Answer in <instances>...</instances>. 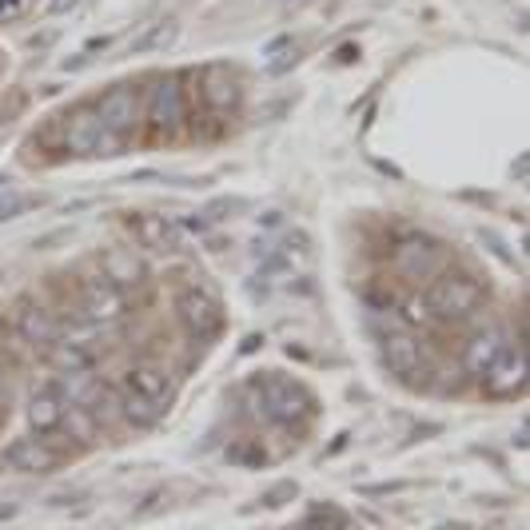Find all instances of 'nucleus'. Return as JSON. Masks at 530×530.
Instances as JSON below:
<instances>
[{
	"mask_svg": "<svg viewBox=\"0 0 530 530\" xmlns=\"http://www.w3.org/2000/svg\"><path fill=\"white\" fill-rule=\"evenodd\" d=\"M60 144H64L68 156H80V160L128 152V140H120V136L100 120V112H96L92 104L64 112V120H60Z\"/></svg>",
	"mask_w": 530,
	"mask_h": 530,
	"instance_id": "nucleus-1",
	"label": "nucleus"
},
{
	"mask_svg": "<svg viewBox=\"0 0 530 530\" xmlns=\"http://www.w3.org/2000/svg\"><path fill=\"white\" fill-rule=\"evenodd\" d=\"M423 299H427L431 319L463 323V319H471L483 307V287L471 275H447V271H439L435 279H427Z\"/></svg>",
	"mask_w": 530,
	"mask_h": 530,
	"instance_id": "nucleus-2",
	"label": "nucleus"
},
{
	"mask_svg": "<svg viewBox=\"0 0 530 530\" xmlns=\"http://www.w3.org/2000/svg\"><path fill=\"white\" fill-rule=\"evenodd\" d=\"M144 120H148V132L156 140H176L188 128V96H184L180 76L152 80V88L144 96Z\"/></svg>",
	"mask_w": 530,
	"mask_h": 530,
	"instance_id": "nucleus-3",
	"label": "nucleus"
},
{
	"mask_svg": "<svg viewBox=\"0 0 530 530\" xmlns=\"http://www.w3.org/2000/svg\"><path fill=\"white\" fill-rule=\"evenodd\" d=\"M256 391H260L264 419L275 423V427H295L311 411V395L295 379H287V375H264V379H256Z\"/></svg>",
	"mask_w": 530,
	"mask_h": 530,
	"instance_id": "nucleus-4",
	"label": "nucleus"
},
{
	"mask_svg": "<svg viewBox=\"0 0 530 530\" xmlns=\"http://www.w3.org/2000/svg\"><path fill=\"white\" fill-rule=\"evenodd\" d=\"M92 108L100 112V120H104L120 140L132 144V136H136L140 120H144V100H140V88H136V84H116V88H108Z\"/></svg>",
	"mask_w": 530,
	"mask_h": 530,
	"instance_id": "nucleus-5",
	"label": "nucleus"
},
{
	"mask_svg": "<svg viewBox=\"0 0 530 530\" xmlns=\"http://www.w3.org/2000/svg\"><path fill=\"white\" fill-rule=\"evenodd\" d=\"M483 391L491 399H515L519 391H527V343L519 347L515 339L499 351V359L483 371Z\"/></svg>",
	"mask_w": 530,
	"mask_h": 530,
	"instance_id": "nucleus-6",
	"label": "nucleus"
},
{
	"mask_svg": "<svg viewBox=\"0 0 530 530\" xmlns=\"http://www.w3.org/2000/svg\"><path fill=\"white\" fill-rule=\"evenodd\" d=\"M447 264H451L447 248L439 240H431V236H407L395 248V267L403 275H411V279H435L439 271H447Z\"/></svg>",
	"mask_w": 530,
	"mask_h": 530,
	"instance_id": "nucleus-7",
	"label": "nucleus"
},
{
	"mask_svg": "<svg viewBox=\"0 0 530 530\" xmlns=\"http://www.w3.org/2000/svg\"><path fill=\"white\" fill-rule=\"evenodd\" d=\"M176 311H180V323H184L196 339H212V335H220V327H224V311H220L216 295H208L204 287L184 291L180 303H176Z\"/></svg>",
	"mask_w": 530,
	"mask_h": 530,
	"instance_id": "nucleus-8",
	"label": "nucleus"
},
{
	"mask_svg": "<svg viewBox=\"0 0 530 530\" xmlns=\"http://www.w3.org/2000/svg\"><path fill=\"white\" fill-rule=\"evenodd\" d=\"M4 463L20 475H48V471L60 467V455L44 439H36V431H32V435H20L4 447Z\"/></svg>",
	"mask_w": 530,
	"mask_h": 530,
	"instance_id": "nucleus-9",
	"label": "nucleus"
},
{
	"mask_svg": "<svg viewBox=\"0 0 530 530\" xmlns=\"http://www.w3.org/2000/svg\"><path fill=\"white\" fill-rule=\"evenodd\" d=\"M383 359L387 367L403 379V383H415L419 387V371L427 367V355H423V343L411 335V331H391L383 339Z\"/></svg>",
	"mask_w": 530,
	"mask_h": 530,
	"instance_id": "nucleus-10",
	"label": "nucleus"
},
{
	"mask_svg": "<svg viewBox=\"0 0 530 530\" xmlns=\"http://www.w3.org/2000/svg\"><path fill=\"white\" fill-rule=\"evenodd\" d=\"M128 315V295L112 279H92L84 291V319L88 323H116Z\"/></svg>",
	"mask_w": 530,
	"mask_h": 530,
	"instance_id": "nucleus-11",
	"label": "nucleus"
},
{
	"mask_svg": "<svg viewBox=\"0 0 530 530\" xmlns=\"http://www.w3.org/2000/svg\"><path fill=\"white\" fill-rule=\"evenodd\" d=\"M200 80H204V84H200V96H204V104H208L212 112H232V108L240 104V76H236L228 64L204 68Z\"/></svg>",
	"mask_w": 530,
	"mask_h": 530,
	"instance_id": "nucleus-12",
	"label": "nucleus"
},
{
	"mask_svg": "<svg viewBox=\"0 0 530 530\" xmlns=\"http://www.w3.org/2000/svg\"><path fill=\"white\" fill-rule=\"evenodd\" d=\"M64 411H68V403H64V395L56 391V383L36 387L32 399H28V427H32L36 435H52V431H60Z\"/></svg>",
	"mask_w": 530,
	"mask_h": 530,
	"instance_id": "nucleus-13",
	"label": "nucleus"
},
{
	"mask_svg": "<svg viewBox=\"0 0 530 530\" xmlns=\"http://www.w3.org/2000/svg\"><path fill=\"white\" fill-rule=\"evenodd\" d=\"M124 224L136 236V244H144V248H176L180 244V228L160 212H132Z\"/></svg>",
	"mask_w": 530,
	"mask_h": 530,
	"instance_id": "nucleus-14",
	"label": "nucleus"
},
{
	"mask_svg": "<svg viewBox=\"0 0 530 530\" xmlns=\"http://www.w3.org/2000/svg\"><path fill=\"white\" fill-rule=\"evenodd\" d=\"M124 387L148 395V399L160 403V407H168V399H172V379H168V371H164L160 363H136V367H128Z\"/></svg>",
	"mask_w": 530,
	"mask_h": 530,
	"instance_id": "nucleus-15",
	"label": "nucleus"
},
{
	"mask_svg": "<svg viewBox=\"0 0 530 530\" xmlns=\"http://www.w3.org/2000/svg\"><path fill=\"white\" fill-rule=\"evenodd\" d=\"M511 343V335L503 331V327H487V331H479L471 343H467V355H463V363H467V371L475 375V379H483V371L499 359V351Z\"/></svg>",
	"mask_w": 530,
	"mask_h": 530,
	"instance_id": "nucleus-16",
	"label": "nucleus"
},
{
	"mask_svg": "<svg viewBox=\"0 0 530 530\" xmlns=\"http://www.w3.org/2000/svg\"><path fill=\"white\" fill-rule=\"evenodd\" d=\"M20 335H24L32 347H52V343L60 339V327H56V319H52L40 303H24V307H20Z\"/></svg>",
	"mask_w": 530,
	"mask_h": 530,
	"instance_id": "nucleus-17",
	"label": "nucleus"
},
{
	"mask_svg": "<svg viewBox=\"0 0 530 530\" xmlns=\"http://www.w3.org/2000/svg\"><path fill=\"white\" fill-rule=\"evenodd\" d=\"M100 264H104V279H112L116 287H136V283H144V264H140V256L128 252V248L104 252Z\"/></svg>",
	"mask_w": 530,
	"mask_h": 530,
	"instance_id": "nucleus-18",
	"label": "nucleus"
},
{
	"mask_svg": "<svg viewBox=\"0 0 530 530\" xmlns=\"http://www.w3.org/2000/svg\"><path fill=\"white\" fill-rule=\"evenodd\" d=\"M160 415H164V407H160V403H152V399H148V395H140V391H124V399H120V419H124L128 427L148 431V427H156V423H160Z\"/></svg>",
	"mask_w": 530,
	"mask_h": 530,
	"instance_id": "nucleus-19",
	"label": "nucleus"
},
{
	"mask_svg": "<svg viewBox=\"0 0 530 530\" xmlns=\"http://www.w3.org/2000/svg\"><path fill=\"white\" fill-rule=\"evenodd\" d=\"M176 36H180V24L168 16V20H156L152 28H144L140 36H136V52L144 56V52H164V48H172L176 44Z\"/></svg>",
	"mask_w": 530,
	"mask_h": 530,
	"instance_id": "nucleus-20",
	"label": "nucleus"
},
{
	"mask_svg": "<svg viewBox=\"0 0 530 530\" xmlns=\"http://www.w3.org/2000/svg\"><path fill=\"white\" fill-rule=\"evenodd\" d=\"M295 60H299V40H295V36H275V40L264 48V64H267L271 76L287 72Z\"/></svg>",
	"mask_w": 530,
	"mask_h": 530,
	"instance_id": "nucleus-21",
	"label": "nucleus"
},
{
	"mask_svg": "<svg viewBox=\"0 0 530 530\" xmlns=\"http://www.w3.org/2000/svg\"><path fill=\"white\" fill-rule=\"evenodd\" d=\"M40 204H44V196H32V192H0V224L16 220V216H24Z\"/></svg>",
	"mask_w": 530,
	"mask_h": 530,
	"instance_id": "nucleus-22",
	"label": "nucleus"
},
{
	"mask_svg": "<svg viewBox=\"0 0 530 530\" xmlns=\"http://www.w3.org/2000/svg\"><path fill=\"white\" fill-rule=\"evenodd\" d=\"M399 315H403L411 327H427V323H431V311H427V299H423V295H411V299H403Z\"/></svg>",
	"mask_w": 530,
	"mask_h": 530,
	"instance_id": "nucleus-23",
	"label": "nucleus"
},
{
	"mask_svg": "<svg viewBox=\"0 0 530 530\" xmlns=\"http://www.w3.org/2000/svg\"><path fill=\"white\" fill-rule=\"evenodd\" d=\"M36 0H0V24H12V20H24L32 12Z\"/></svg>",
	"mask_w": 530,
	"mask_h": 530,
	"instance_id": "nucleus-24",
	"label": "nucleus"
},
{
	"mask_svg": "<svg viewBox=\"0 0 530 530\" xmlns=\"http://www.w3.org/2000/svg\"><path fill=\"white\" fill-rule=\"evenodd\" d=\"M415 483H407V479H395V483H375V487H359V495L363 499H375V495H403V491H411Z\"/></svg>",
	"mask_w": 530,
	"mask_h": 530,
	"instance_id": "nucleus-25",
	"label": "nucleus"
},
{
	"mask_svg": "<svg viewBox=\"0 0 530 530\" xmlns=\"http://www.w3.org/2000/svg\"><path fill=\"white\" fill-rule=\"evenodd\" d=\"M303 523H335V527H347L351 519H347L343 511H335V507H311Z\"/></svg>",
	"mask_w": 530,
	"mask_h": 530,
	"instance_id": "nucleus-26",
	"label": "nucleus"
},
{
	"mask_svg": "<svg viewBox=\"0 0 530 530\" xmlns=\"http://www.w3.org/2000/svg\"><path fill=\"white\" fill-rule=\"evenodd\" d=\"M76 4H80V0H48V4H44V16H52V20H56V16H68V12H76Z\"/></svg>",
	"mask_w": 530,
	"mask_h": 530,
	"instance_id": "nucleus-27",
	"label": "nucleus"
},
{
	"mask_svg": "<svg viewBox=\"0 0 530 530\" xmlns=\"http://www.w3.org/2000/svg\"><path fill=\"white\" fill-rule=\"evenodd\" d=\"M160 507H164V491H152V495H148V503H144V507H136V519H148V515H156Z\"/></svg>",
	"mask_w": 530,
	"mask_h": 530,
	"instance_id": "nucleus-28",
	"label": "nucleus"
},
{
	"mask_svg": "<svg viewBox=\"0 0 530 530\" xmlns=\"http://www.w3.org/2000/svg\"><path fill=\"white\" fill-rule=\"evenodd\" d=\"M367 303H371V311H387V307H395V299H391L387 291H367Z\"/></svg>",
	"mask_w": 530,
	"mask_h": 530,
	"instance_id": "nucleus-29",
	"label": "nucleus"
},
{
	"mask_svg": "<svg viewBox=\"0 0 530 530\" xmlns=\"http://www.w3.org/2000/svg\"><path fill=\"white\" fill-rule=\"evenodd\" d=\"M283 495H295V487H291V483H283V487H275V491L267 495V503H271V507H279V503H283Z\"/></svg>",
	"mask_w": 530,
	"mask_h": 530,
	"instance_id": "nucleus-30",
	"label": "nucleus"
},
{
	"mask_svg": "<svg viewBox=\"0 0 530 530\" xmlns=\"http://www.w3.org/2000/svg\"><path fill=\"white\" fill-rule=\"evenodd\" d=\"M355 52H359L355 44H343V48H339V64H351V60H355Z\"/></svg>",
	"mask_w": 530,
	"mask_h": 530,
	"instance_id": "nucleus-31",
	"label": "nucleus"
},
{
	"mask_svg": "<svg viewBox=\"0 0 530 530\" xmlns=\"http://www.w3.org/2000/svg\"><path fill=\"white\" fill-rule=\"evenodd\" d=\"M8 519H16V507H0V523H8Z\"/></svg>",
	"mask_w": 530,
	"mask_h": 530,
	"instance_id": "nucleus-32",
	"label": "nucleus"
},
{
	"mask_svg": "<svg viewBox=\"0 0 530 530\" xmlns=\"http://www.w3.org/2000/svg\"><path fill=\"white\" fill-rule=\"evenodd\" d=\"M4 395H8V379H4V371H0V403H4Z\"/></svg>",
	"mask_w": 530,
	"mask_h": 530,
	"instance_id": "nucleus-33",
	"label": "nucleus"
}]
</instances>
